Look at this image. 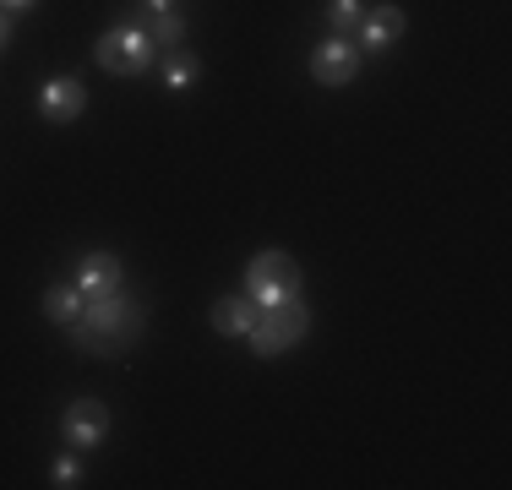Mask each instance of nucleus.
Returning a JSON list of instances; mask_svg holds the SVG:
<instances>
[{"label":"nucleus","mask_w":512,"mask_h":490,"mask_svg":"<svg viewBox=\"0 0 512 490\" xmlns=\"http://www.w3.org/2000/svg\"><path fill=\"white\" fill-rule=\"evenodd\" d=\"M355 71H360V49L349 44L344 33H333L327 44L311 49V77L322 82V88H349V82H355Z\"/></svg>","instance_id":"5"},{"label":"nucleus","mask_w":512,"mask_h":490,"mask_svg":"<svg viewBox=\"0 0 512 490\" xmlns=\"http://www.w3.org/2000/svg\"><path fill=\"white\" fill-rule=\"evenodd\" d=\"M153 55H158V44L148 39L142 22H120V28H109L99 39V66L115 71V77H137V71H148Z\"/></svg>","instance_id":"3"},{"label":"nucleus","mask_w":512,"mask_h":490,"mask_svg":"<svg viewBox=\"0 0 512 490\" xmlns=\"http://www.w3.org/2000/svg\"><path fill=\"white\" fill-rule=\"evenodd\" d=\"M142 28H148V39H153L158 49H180V39H186V22H180V11H153Z\"/></svg>","instance_id":"13"},{"label":"nucleus","mask_w":512,"mask_h":490,"mask_svg":"<svg viewBox=\"0 0 512 490\" xmlns=\"http://www.w3.org/2000/svg\"><path fill=\"white\" fill-rule=\"evenodd\" d=\"M6 39H11V22H6V11H0V49H6Z\"/></svg>","instance_id":"17"},{"label":"nucleus","mask_w":512,"mask_h":490,"mask_svg":"<svg viewBox=\"0 0 512 490\" xmlns=\"http://www.w3.org/2000/svg\"><path fill=\"white\" fill-rule=\"evenodd\" d=\"M251 322H256L251 294H224V300L213 305V327H218L224 338H246V333H251Z\"/></svg>","instance_id":"10"},{"label":"nucleus","mask_w":512,"mask_h":490,"mask_svg":"<svg viewBox=\"0 0 512 490\" xmlns=\"http://www.w3.org/2000/svg\"><path fill=\"white\" fill-rule=\"evenodd\" d=\"M77 480H82V463H77V458H55V485L71 490Z\"/></svg>","instance_id":"15"},{"label":"nucleus","mask_w":512,"mask_h":490,"mask_svg":"<svg viewBox=\"0 0 512 490\" xmlns=\"http://www.w3.org/2000/svg\"><path fill=\"white\" fill-rule=\"evenodd\" d=\"M306 327H311V311L306 305H273V311H256V322H251V349L256 354H284L295 338H306Z\"/></svg>","instance_id":"4"},{"label":"nucleus","mask_w":512,"mask_h":490,"mask_svg":"<svg viewBox=\"0 0 512 490\" xmlns=\"http://www.w3.org/2000/svg\"><path fill=\"white\" fill-rule=\"evenodd\" d=\"M197 77H202V60H197V55H186V49H169V60H164V88L186 93Z\"/></svg>","instance_id":"12"},{"label":"nucleus","mask_w":512,"mask_h":490,"mask_svg":"<svg viewBox=\"0 0 512 490\" xmlns=\"http://www.w3.org/2000/svg\"><path fill=\"white\" fill-rule=\"evenodd\" d=\"M60 436L71 441V447H99V441L109 436V409L93 398H77L66 409V420H60Z\"/></svg>","instance_id":"6"},{"label":"nucleus","mask_w":512,"mask_h":490,"mask_svg":"<svg viewBox=\"0 0 512 490\" xmlns=\"http://www.w3.org/2000/svg\"><path fill=\"white\" fill-rule=\"evenodd\" d=\"M77 289L88 294V300H99V294H120V262L109 251H93L77 262Z\"/></svg>","instance_id":"9"},{"label":"nucleus","mask_w":512,"mask_h":490,"mask_svg":"<svg viewBox=\"0 0 512 490\" xmlns=\"http://www.w3.org/2000/svg\"><path fill=\"white\" fill-rule=\"evenodd\" d=\"M360 17H365L360 0H333V6H327V22H333V33H355Z\"/></svg>","instance_id":"14"},{"label":"nucleus","mask_w":512,"mask_h":490,"mask_svg":"<svg viewBox=\"0 0 512 490\" xmlns=\"http://www.w3.org/2000/svg\"><path fill=\"white\" fill-rule=\"evenodd\" d=\"M0 6H6V11H22V6H33V0H0Z\"/></svg>","instance_id":"18"},{"label":"nucleus","mask_w":512,"mask_h":490,"mask_svg":"<svg viewBox=\"0 0 512 490\" xmlns=\"http://www.w3.org/2000/svg\"><path fill=\"white\" fill-rule=\"evenodd\" d=\"M39 109H44V120L66 126V120H77L82 109H88V88H82L77 77H55V82L39 88Z\"/></svg>","instance_id":"8"},{"label":"nucleus","mask_w":512,"mask_h":490,"mask_svg":"<svg viewBox=\"0 0 512 490\" xmlns=\"http://www.w3.org/2000/svg\"><path fill=\"white\" fill-rule=\"evenodd\" d=\"M246 294L256 311H273V305H295L300 300V273L284 251H256L246 267Z\"/></svg>","instance_id":"2"},{"label":"nucleus","mask_w":512,"mask_h":490,"mask_svg":"<svg viewBox=\"0 0 512 490\" xmlns=\"http://www.w3.org/2000/svg\"><path fill=\"white\" fill-rule=\"evenodd\" d=\"M398 39H404V11L398 6H371L360 17V28H355V49H371V55L393 49Z\"/></svg>","instance_id":"7"},{"label":"nucleus","mask_w":512,"mask_h":490,"mask_svg":"<svg viewBox=\"0 0 512 490\" xmlns=\"http://www.w3.org/2000/svg\"><path fill=\"white\" fill-rule=\"evenodd\" d=\"M148 11H175V0H142Z\"/></svg>","instance_id":"16"},{"label":"nucleus","mask_w":512,"mask_h":490,"mask_svg":"<svg viewBox=\"0 0 512 490\" xmlns=\"http://www.w3.org/2000/svg\"><path fill=\"white\" fill-rule=\"evenodd\" d=\"M82 305H88V294H82L77 284H50V289H44V316H50V322H60V327L77 322Z\"/></svg>","instance_id":"11"},{"label":"nucleus","mask_w":512,"mask_h":490,"mask_svg":"<svg viewBox=\"0 0 512 490\" xmlns=\"http://www.w3.org/2000/svg\"><path fill=\"white\" fill-rule=\"evenodd\" d=\"M137 327H142L137 305H126L120 294H99V300H88L82 316L71 322V343H77L82 354H120L137 338Z\"/></svg>","instance_id":"1"}]
</instances>
